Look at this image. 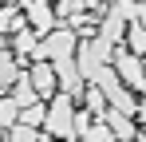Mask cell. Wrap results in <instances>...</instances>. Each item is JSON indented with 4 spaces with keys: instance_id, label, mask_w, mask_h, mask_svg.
Wrapping results in <instances>:
<instances>
[{
    "instance_id": "cell-1",
    "label": "cell",
    "mask_w": 146,
    "mask_h": 142,
    "mask_svg": "<svg viewBox=\"0 0 146 142\" xmlns=\"http://www.w3.org/2000/svg\"><path fill=\"white\" fill-rule=\"evenodd\" d=\"M71 103H75V99H67L63 91L55 95V103H51L48 115H44V134H51V138H59V142H75V130H71L75 107H71Z\"/></svg>"
},
{
    "instance_id": "cell-2",
    "label": "cell",
    "mask_w": 146,
    "mask_h": 142,
    "mask_svg": "<svg viewBox=\"0 0 146 142\" xmlns=\"http://www.w3.org/2000/svg\"><path fill=\"white\" fill-rule=\"evenodd\" d=\"M111 67H115L119 83H122L130 95H138V91H142V83H146V75H142V71H146V67H142V59H138V55H130L122 44L111 51Z\"/></svg>"
},
{
    "instance_id": "cell-3",
    "label": "cell",
    "mask_w": 146,
    "mask_h": 142,
    "mask_svg": "<svg viewBox=\"0 0 146 142\" xmlns=\"http://www.w3.org/2000/svg\"><path fill=\"white\" fill-rule=\"evenodd\" d=\"M103 122H107V130H111V138L115 142H142V130H138V122L130 115H122V111H103Z\"/></svg>"
},
{
    "instance_id": "cell-4",
    "label": "cell",
    "mask_w": 146,
    "mask_h": 142,
    "mask_svg": "<svg viewBox=\"0 0 146 142\" xmlns=\"http://www.w3.org/2000/svg\"><path fill=\"white\" fill-rule=\"evenodd\" d=\"M24 12H28V20H32V32L36 36H48L51 28H55V12H51L48 0H24Z\"/></svg>"
},
{
    "instance_id": "cell-5",
    "label": "cell",
    "mask_w": 146,
    "mask_h": 142,
    "mask_svg": "<svg viewBox=\"0 0 146 142\" xmlns=\"http://www.w3.org/2000/svg\"><path fill=\"white\" fill-rule=\"evenodd\" d=\"M28 83L36 87V95H51V91H55V71H51L48 59H40V63L28 67Z\"/></svg>"
},
{
    "instance_id": "cell-6",
    "label": "cell",
    "mask_w": 146,
    "mask_h": 142,
    "mask_svg": "<svg viewBox=\"0 0 146 142\" xmlns=\"http://www.w3.org/2000/svg\"><path fill=\"white\" fill-rule=\"evenodd\" d=\"M8 99H12V103H16L20 111H24V107H32V103L40 99V95H36V87L28 83V71H20V79L12 83V95H8Z\"/></svg>"
},
{
    "instance_id": "cell-7",
    "label": "cell",
    "mask_w": 146,
    "mask_h": 142,
    "mask_svg": "<svg viewBox=\"0 0 146 142\" xmlns=\"http://www.w3.org/2000/svg\"><path fill=\"white\" fill-rule=\"evenodd\" d=\"M122 40H126V51H130V55H138V59H142V51H146V32H142V20H130V24H126Z\"/></svg>"
},
{
    "instance_id": "cell-8",
    "label": "cell",
    "mask_w": 146,
    "mask_h": 142,
    "mask_svg": "<svg viewBox=\"0 0 146 142\" xmlns=\"http://www.w3.org/2000/svg\"><path fill=\"white\" fill-rule=\"evenodd\" d=\"M40 44V36L24 28V32H16V40H12V55H16V63H24V55H32V47Z\"/></svg>"
},
{
    "instance_id": "cell-9",
    "label": "cell",
    "mask_w": 146,
    "mask_h": 142,
    "mask_svg": "<svg viewBox=\"0 0 146 142\" xmlns=\"http://www.w3.org/2000/svg\"><path fill=\"white\" fill-rule=\"evenodd\" d=\"M16 8H20V4H4V8H0V36H4V32H24V20L16 16Z\"/></svg>"
},
{
    "instance_id": "cell-10",
    "label": "cell",
    "mask_w": 146,
    "mask_h": 142,
    "mask_svg": "<svg viewBox=\"0 0 146 142\" xmlns=\"http://www.w3.org/2000/svg\"><path fill=\"white\" fill-rule=\"evenodd\" d=\"M83 99H87V111H91L95 118H103V111H107V99H103V91H99L95 83H87V87H83Z\"/></svg>"
},
{
    "instance_id": "cell-11",
    "label": "cell",
    "mask_w": 146,
    "mask_h": 142,
    "mask_svg": "<svg viewBox=\"0 0 146 142\" xmlns=\"http://www.w3.org/2000/svg\"><path fill=\"white\" fill-rule=\"evenodd\" d=\"M44 115H48V107H44V103H32V107L20 111L16 122H28V126H36V130H40V126H44Z\"/></svg>"
},
{
    "instance_id": "cell-12",
    "label": "cell",
    "mask_w": 146,
    "mask_h": 142,
    "mask_svg": "<svg viewBox=\"0 0 146 142\" xmlns=\"http://www.w3.org/2000/svg\"><path fill=\"white\" fill-rule=\"evenodd\" d=\"M36 138H40V130L28 126V122H12L8 126V142H36Z\"/></svg>"
},
{
    "instance_id": "cell-13",
    "label": "cell",
    "mask_w": 146,
    "mask_h": 142,
    "mask_svg": "<svg viewBox=\"0 0 146 142\" xmlns=\"http://www.w3.org/2000/svg\"><path fill=\"white\" fill-rule=\"evenodd\" d=\"M51 12H55V20H75L83 12V0H59V4H51Z\"/></svg>"
},
{
    "instance_id": "cell-14",
    "label": "cell",
    "mask_w": 146,
    "mask_h": 142,
    "mask_svg": "<svg viewBox=\"0 0 146 142\" xmlns=\"http://www.w3.org/2000/svg\"><path fill=\"white\" fill-rule=\"evenodd\" d=\"M79 138H83V142H111V130H107V122H103V118H95Z\"/></svg>"
},
{
    "instance_id": "cell-15",
    "label": "cell",
    "mask_w": 146,
    "mask_h": 142,
    "mask_svg": "<svg viewBox=\"0 0 146 142\" xmlns=\"http://www.w3.org/2000/svg\"><path fill=\"white\" fill-rule=\"evenodd\" d=\"M16 118H20V107H16V103H12L8 95H0V126L8 130V126H12Z\"/></svg>"
},
{
    "instance_id": "cell-16",
    "label": "cell",
    "mask_w": 146,
    "mask_h": 142,
    "mask_svg": "<svg viewBox=\"0 0 146 142\" xmlns=\"http://www.w3.org/2000/svg\"><path fill=\"white\" fill-rule=\"evenodd\" d=\"M16 79H20V67H16V63H8V67H0V95L8 91V87H12Z\"/></svg>"
},
{
    "instance_id": "cell-17",
    "label": "cell",
    "mask_w": 146,
    "mask_h": 142,
    "mask_svg": "<svg viewBox=\"0 0 146 142\" xmlns=\"http://www.w3.org/2000/svg\"><path fill=\"white\" fill-rule=\"evenodd\" d=\"M8 63H16V55H12L8 47H0V67H8Z\"/></svg>"
},
{
    "instance_id": "cell-18",
    "label": "cell",
    "mask_w": 146,
    "mask_h": 142,
    "mask_svg": "<svg viewBox=\"0 0 146 142\" xmlns=\"http://www.w3.org/2000/svg\"><path fill=\"white\" fill-rule=\"evenodd\" d=\"M36 142H55V138H51V134H44V130H40V138H36Z\"/></svg>"
},
{
    "instance_id": "cell-19",
    "label": "cell",
    "mask_w": 146,
    "mask_h": 142,
    "mask_svg": "<svg viewBox=\"0 0 146 142\" xmlns=\"http://www.w3.org/2000/svg\"><path fill=\"white\" fill-rule=\"evenodd\" d=\"M0 142H8V138H4V126H0Z\"/></svg>"
},
{
    "instance_id": "cell-20",
    "label": "cell",
    "mask_w": 146,
    "mask_h": 142,
    "mask_svg": "<svg viewBox=\"0 0 146 142\" xmlns=\"http://www.w3.org/2000/svg\"><path fill=\"white\" fill-rule=\"evenodd\" d=\"M134 4H142V0H134Z\"/></svg>"
}]
</instances>
